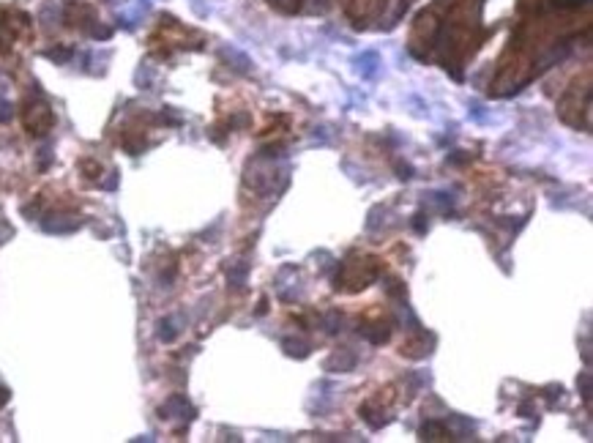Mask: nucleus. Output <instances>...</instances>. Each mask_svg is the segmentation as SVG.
Returning <instances> with one entry per match:
<instances>
[{
	"label": "nucleus",
	"mask_w": 593,
	"mask_h": 443,
	"mask_svg": "<svg viewBox=\"0 0 593 443\" xmlns=\"http://www.w3.org/2000/svg\"><path fill=\"white\" fill-rule=\"evenodd\" d=\"M22 121H25V129L31 134H44L53 126V110L44 105V102L28 105V110L22 112Z\"/></svg>",
	"instance_id": "1"
},
{
	"label": "nucleus",
	"mask_w": 593,
	"mask_h": 443,
	"mask_svg": "<svg viewBox=\"0 0 593 443\" xmlns=\"http://www.w3.org/2000/svg\"><path fill=\"white\" fill-rule=\"evenodd\" d=\"M271 6H279V9H284V11H290V9H296L301 0H268Z\"/></svg>",
	"instance_id": "2"
}]
</instances>
